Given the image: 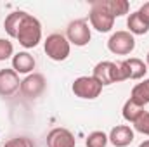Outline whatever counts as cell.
Here are the masks:
<instances>
[{
    "label": "cell",
    "instance_id": "cell-1",
    "mask_svg": "<svg viewBox=\"0 0 149 147\" xmlns=\"http://www.w3.org/2000/svg\"><path fill=\"white\" fill-rule=\"evenodd\" d=\"M16 40L24 47V49H33L37 47L42 40V24L37 17H33L31 14H26L19 30H17V37Z\"/></svg>",
    "mask_w": 149,
    "mask_h": 147
},
{
    "label": "cell",
    "instance_id": "cell-2",
    "mask_svg": "<svg viewBox=\"0 0 149 147\" xmlns=\"http://www.w3.org/2000/svg\"><path fill=\"white\" fill-rule=\"evenodd\" d=\"M43 50L45 54L52 59V61H66L68 55H70V50H71V45L68 42V38L61 33H52L45 38L43 42Z\"/></svg>",
    "mask_w": 149,
    "mask_h": 147
},
{
    "label": "cell",
    "instance_id": "cell-3",
    "mask_svg": "<svg viewBox=\"0 0 149 147\" xmlns=\"http://www.w3.org/2000/svg\"><path fill=\"white\" fill-rule=\"evenodd\" d=\"M71 90L76 97L80 99H97L102 92V85L94 78V76H80L76 78L71 85Z\"/></svg>",
    "mask_w": 149,
    "mask_h": 147
},
{
    "label": "cell",
    "instance_id": "cell-4",
    "mask_svg": "<svg viewBox=\"0 0 149 147\" xmlns=\"http://www.w3.org/2000/svg\"><path fill=\"white\" fill-rule=\"evenodd\" d=\"M108 49L116 55H128L135 49V38L128 31H116L108 40Z\"/></svg>",
    "mask_w": 149,
    "mask_h": 147
},
{
    "label": "cell",
    "instance_id": "cell-5",
    "mask_svg": "<svg viewBox=\"0 0 149 147\" xmlns=\"http://www.w3.org/2000/svg\"><path fill=\"white\" fill-rule=\"evenodd\" d=\"M66 38L70 43H73L76 47H85L90 38H92V33H90V28H88V23L85 19H76V21H71L68 24V30H66Z\"/></svg>",
    "mask_w": 149,
    "mask_h": 147
},
{
    "label": "cell",
    "instance_id": "cell-6",
    "mask_svg": "<svg viewBox=\"0 0 149 147\" xmlns=\"http://www.w3.org/2000/svg\"><path fill=\"white\" fill-rule=\"evenodd\" d=\"M118 69H120V81L141 80L148 73V64L142 59L132 57V59H127L123 62H118Z\"/></svg>",
    "mask_w": 149,
    "mask_h": 147
},
{
    "label": "cell",
    "instance_id": "cell-7",
    "mask_svg": "<svg viewBox=\"0 0 149 147\" xmlns=\"http://www.w3.org/2000/svg\"><path fill=\"white\" fill-rule=\"evenodd\" d=\"M92 76L102 85H113L120 81V69H118V62H111V61H102L99 64H95Z\"/></svg>",
    "mask_w": 149,
    "mask_h": 147
},
{
    "label": "cell",
    "instance_id": "cell-8",
    "mask_svg": "<svg viewBox=\"0 0 149 147\" xmlns=\"http://www.w3.org/2000/svg\"><path fill=\"white\" fill-rule=\"evenodd\" d=\"M45 76L40 73H31L28 74L23 81H21V94L28 99H37L38 95H42V92L45 90Z\"/></svg>",
    "mask_w": 149,
    "mask_h": 147
},
{
    "label": "cell",
    "instance_id": "cell-9",
    "mask_svg": "<svg viewBox=\"0 0 149 147\" xmlns=\"http://www.w3.org/2000/svg\"><path fill=\"white\" fill-rule=\"evenodd\" d=\"M88 19H90L92 28H95L99 33H108V31H111V28L114 26V17L111 14H108L106 10H102L101 7L94 5V3L90 7Z\"/></svg>",
    "mask_w": 149,
    "mask_h": 147
},
{
    "label": "cell",
    "instance_id": "cell-10",
    "mask_svg": "<svg viewBox=\"0 0 149 147\" xmlns=\"http://www.w3.org/2000/svg\"><path fill=\"white\" fill-rule=\"evenodd\" d=\"M21 87L19 74L14 69H0V97H10L14 95Z\"/></svg>",
    "mask_w": 149,
    "mask_h": 147
},
{
    "label": "cell",
    "instance_id": "cell-11",
    "mask_svg": "<svg viewBox=\"0 0 149 147\" xmlns=\"http://www.w3.org/2000/svg\"><path fill=\"white\" fill-rule=\"evenodd\" d=\"M76 139L66 128H54L47 135V147H74Z\"/></svg>",
    "mask_w": 149,
    "mask_h": 147
},
{
    "label": "cell",
    "instance_id": "cell-12",
    "mask_svg": "<svg viewBox=\"0 0 149 147\" xmlns=\"http://www.w3.org/2000/svg\"><path fill=\"white\" fill-rule=\"evenodd\" d=\"M108 139L114 147H127L134 142V130L128 125H118L109 132Z\"/></svg>",
    "mask_w": 149,
    "mask_h": 147
},
{
    "label": "cell",
    "instance_id": "cell-13",
    "mask_svg": "<svg viewBox=\"0 0 149 147\" xmlns=\"http://www.w3.org/2000/svg\"><path fill=\"white\" fill-rule=\"evenodd\" d=\"M92 3L97 5V7H101L108 14H111L114 19L120 17V16L128 14V9H130V3L127 0H95Z\"/></svg>",
    "mask_w": 149,
    "mask_h": 147
},
{
    "label": "cell",
    "instance_id": "cell-14",
    "mask_svg": "<svg viewBox=\"0 0 149 147\" xmlns=\"http://www.w3.org/2000/svg\"><path fill=\"white\" fill-rule=\"evenodd\" d=\"M35 57L30 52H17L12 55V69L17 74H28L35 69Z\"/></svg>",
    "mask_w": 149,
    "mask_h": 147
},
{
    "label": "cell",
    "instance_id": "cell-15",
    "mask_svg": "<svg viewBox=\"0 0 149 147\" xmlns=\"http://www.w3.org/2000/svg\"><path fill=\"white\" fill-rule=\"evenodd\" d=\"M26 14H28V12H24V10H16V12H10V14L5 17V21H3V30H5V33L10 38L17 37V30H19V26H21V23H23V19H24Z\"/></svg>",
    "mask_w": 149,
    "mask_h": 147
},
{
    "label": "cell",
    "instance_id": "cell-16",
    "mask_svg": "<svg viewBox=\"0 0 149 147\" xmlns=\"http://www.w3.org/2000/svg\"><path fill=\"white\" fill-rule=\"evenodd\" d=\"M127 26H128V33H132V35H146L149 31V24L141 17L139 12H134L128 16Z\"/></svg>",
    "mask_w": 149,
    "mask_h": 147
},
{
    "label": "cell",
    "instance_id": "cell-17",
    "mask_svg": "<svg viewBox=\"0 0 149 147\" xmlns=\"http://www.w3.org/2000/svg\"><path fill=\"white\" fill-rule=\"evenodd\" d=\"M130 99L134 102H137L139 106H146L149 104V78L144 80L142 83H137L134 88H132V94H130Z\"/></svg>",
    "mask_w": 149,
    "mask_h": 147
},
{
    "label": "cell",
    "instance_id": "cell-18",
    "mask_svg": "<svg viewBox=\"0 0 149 147\" xmlns=\"http://www.w3.org/2000/svg\"><path fill=\"white\" fill-rule=\"evenodd\" d=\"M142 112H144V107H142V106H139L137 102H134L132 99H128V101L123 104V109H121L123 118H125L127 121H130V123H135Z\"/></svg>",
    "mask_w": 149,
    "mask_h": 147
},
{
    "label": "cell",
    "instance_id": "cell-19",
    "mask_svg": "<svg viewBox=\"0 0 149 147\" xmlns=\"http://www.w3.org/2000/svg\"><path fill=\"white\" fill-rule=\"evenodd\" d=\"M108 142H109L108 135H106L104 132H99V130H97V132L88 133V137H87V140H85V146L87 147H106Z\"/></svg>",
    "mask_w": 149,
    "mask_h": 147
},
{
    "label": "cell",
    "instance_id": "cell-20",
    "mask_svg": "<svg viewBox=\"0 0 149 147\" xmlns=\"http://www.w3.org/2000/svg\"><path fill=\"white\" fill-rule=\"evenodd\" d=\"M134 128H135L139 133L148 135V137H149V112H148V111H144V112L139 116V119L134 123Z\"/></svg>",
    "mask_w": 149,
    "mask_h": 147
},
{
    "label": "cell",
    "instance_id": "cell-21",
    "mask_svg": "<svg viewBox=\"0 0 149 147\" xmlns=\"http://www.w3.org/2000/svg\"><path fill=\"white\" fill-rule=\"evenodd\" d=\"M3 147H35V144L28 137H14V139L7 140L3 144Z\"/></svg>",
    "mask_w": 149,
    "mask_h": 147
},
{
    "label": "cell",
    "instance_id": "cell-22",
    "mask_svg": "<svg viewBox=\"0 0 149 147\" xmlns=\"http://www.w3.org/2000/svg\"><path fill=\"white\" fill-rule=\"evenodd\" d=\"M12 54H14L12 42H9V40H5V38H0V61L9 59Z\"/></svg>",
    "mask_w": 149,
    "mask_h": 147
},
{
    "label": "cell",
    "instance_id": "cell-23",
    "mask_svg": "<svg viewBox=\"0 0 149 147\" xmlns=\"http://www.w3.org/2000/svg\"><path fill=\"white\" fill-rule=\"evenodd\" d=\"M137 12L141 14V17H142V19L149 24V2H146L144 5H141V9H139Z\"/></svg>",
    "mask_w": 149,
    "mask_h": 147
},
{
    "label": "cell",
    "instance_id": "cell-24",
    "mask_svg": "<svg viewBox=\"0 0 149 147\" xmlns=\"http://www.w3.org/2000/svg\"><path fill=\"white\" fill-rule=\"evenodd\" d=\"M139 147H149V140H144V142H141Z\"/></svg>",
    "mask_w": 149,
    "mask_h": 147
},
{
    "label": "cell",
    "instance_id": "cell-25",
    "mask_svg": "<svg viewBox=\"0 0 149 147\" xmlns=\"http://www.w3.org/2000/svg\"><path fill=\"white\" fill-rule=\"evenodd\" d=\"M146 64H148V66H149V52H148V62H146Z\"/></svg>",
    "mask_w": 149,
    "mask_h": 147
}]
</instances>
